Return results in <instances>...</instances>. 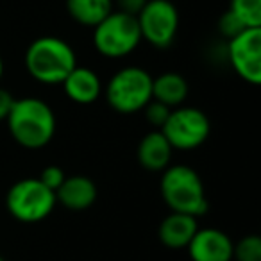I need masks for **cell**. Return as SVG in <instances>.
<instances>
[{"instance_id":"obj_1","label":"cell","mask_w":261,"mask_h":261,"mask_svg":"<svg viewBox=\"0 0 261 261\" xmlns=\"http://www.w3.org/2000/svg\"><path fill=\"white\" fill-rule=\"evenodd\" d=\"M6 123L13 140L29 150L47 147L54 138L58 127L52 108L38 97L16 98Z\"/></svg>"},{"instance_id":"obj_2","label":"cell","mask_w":261,"mask_h":261,"mask_svg":"<svg viewBox=\"0 0 261 261\" xmlns=\"http://www.w3.org/2000/svg\"><path fill=\"white\" fill-rule=\"evenodd\" d=\"M27 73L41 84H61L77 66V54L68 41L58 36H41L25 50Z\"/></svg>"},{"instance_id":"obj_3","label":"cell","mask_w":261,"mask_h":261,"mask_svg":"<svg viewBox=\"0 0 261 261\" xmlns=\"http://www.w3.org/2000/svg\"><path fill=\"white\" fill-rule=\"evenodd\" d=\"M161 197L175 213L200 217L207 211L204 181L195 168L188 165H172L161 172Z\"/></svg>"},{"instance_id":"obj_4","label":"cell","mask_w":261,"mask_h":261,"mask_svg":"<svg viewBox=\"0 0 261 261\" xmlns=\"http://www.w3.org/2000/svg\"><path fill=\"white\" fill-rule=\"evenodd\" d=\"M106 100L122 115L143 111L152 100V75L140 66H123L113 73L104 88Z\"/></svg>"},{"instance_id":"obj_5","label":"cell","mask_w":261,"mask_h":261,"mask_svg":"<svg viewBox=\"0 0 261 261\" xmlns=\"http://www.w3.org/2000/svg\"><path fill=\"white\" fill-rule=\"evenodd\" d=\"M56 204V193L38 177L20 179L6 193L8 213L23 224H38L48 218Z\"/></svg>"},{"instance_id":"obj_6","label":"cell","mask_w":261,"mask_h":261,"mask_svg":"<svg viewBox=\"0 0 261 261\" xmlns=\"http://www.w3.org/2000/svg\"><path fill=\"white\" fill-rule=\"evenodd\" d=\"M142 41L138 20L113 9L98 25L93 27V45L104 58L118 59L135 52Z\"/></svg>"},{"instance_id":"obj_7","label":"cell","mask_w":261,"mask_h":261,"mask_svg":"<svg viewBox=\"0 0 261 261\" xmlns=\"http://www.w3.org/2000/svg\"><path fill=\"white\" fill-rule=\"evenodd\" d=\"M160 130L174 150H193L204 145L210 138L211 123L202 109L179 106L172 109Z\"/></svg>"},{"instance_id":"obj_8","label":"cell","mask_w":261,"mask_h":261,"mask_svg":"<svg viewBox=\"0 0 261 261\" xmlns=\"http://www.w3.org/2000/svg\"><path fill=\"white\" fill-rule=\"evenodd\" d=\"M142 40L156 48L174 43L179 31V11L170 0H149L136 15Z\"/></svg>"},{"instance_id":"obj_9","label":"cell","mask_w":261,"mask_h":261,"mask_svg":"<svg viewBox=\"0 0 261 261\" xmlns=\"http://www.w3.org/2000/svg\"><path fill=\"white\" fill-rule=\"evenodd\" d=\"M227 58L232 70L245 83H261V27H249L227 41Z\"/></svg>"},{"instance_id":"obj_10","label":"cell","mask_w":261,"mask_h":261,"mask_svg":"<svg viewBox=\"0 0 261 261\" xmlns=\"http://www.w3.org/2000/svg\"><path fill=\"white\" fill-rule=\"evenodd\" d=\"M232 245L229 234L220 229L199 227L186 249L192 261H232Z\"/></svg>"},{"instance_id":"obj_11","label":"cell","mask_w":261,"mask_h":261,"mask_svg":"<svg viewBox=\"0 0 261 261\" xmlns=\"http://www.w3.org/2000/svg\"><path fill=\"white\" fill-rule=\"evenodd\" d=\"M97 185L86 175H66L63 185L56 190V200L66 210L84 211L97 200Z\"/></svg>"},{"instance_id":"obj_12","label":"cell","mask_w":261,"mask_h":261,"mask_svg":"<svg viewBox=\"0 0 261 261\" xmlns=\"http://www.w3.org/2000/svg\"><path fill=\"white\" fill-rule=\"evenodd\" d=\"M61 84L66 97L81 106H88L97 102L102 95V90H104L100 83V77L91 68L79 66V65L65 77V81Z\"/></svg>"},{"instance_id":"obj_13","label":"cell","mask_w":261,"mask_h":261,"mask_svg":"<svg viewBox=\"0 0 261 261\" xmlns=\"http://www.w3.org/2000/svg\"><path fill=\"white\" fill-rule=\"evenodd\" d=\"M199 224L197 218L186 213H175L170 211V215L161 220L160 229H158V236H160L161 243L168 249H186L192 238L195 236Z\"/></svg>"},{"instance_id":"obj_14","label":"cell","mask_w":261,"mask_h":261,"mask_svg":"<svg viewBox=\"0 0 261 261\" xmlns=\"http://www.w3.org/2000/svg\"><path fill=\"white\" fill-rule=\"evenodd\" d=\"M172 152L174 149L161 130L147 133L138 143V161L149 172H163L170 167Z\"/></svg>"},{"instance_id":"obj_15","label":"cell","mask_w":261,"mask_h":261,"mask_svg":"<svg viewBox=\"0 0 261 261\" xmlns=\"http://www.w3.org/2000/svg\"><path fill=\"white\" fill-rule=\"evenodd\" d=\"M190 95V84L181 73L165 72L160 77H152V98L170 109L185 106Z\"/></svg>"},{"instance_id":"obj_16","label":"cell","mask_w":261,"mask_h":261,"mask_svg":"<svg viewBox=\"0 0 261 261\" xmlns=\"http://www.w3.org/2000/svg\"><path fill=\"white\" fill-rule=\"evenodd\" d=\"M66 11L73 22L95 27L113 11V0H66Z\"/></svg>"},{"instance_id":"obj_17","label":"cell","mask_w":261,"mask_h":261,"mask_svg":"<svg viewBox=\"0 0 261 261\" xmlns=\"http://www.w3.org/2000/svg\"><path fill=\"white\" fill-rule=\"evenodd\" d=\"M229 11L245 27H261V0H231Z\"/></svg>"},{"instance_id":"obj_18","label":"cell","mask_w":261,"mask_h":261,"mask_svg":"<svg viewBox=\"0 0 261 261\" xmlns=\"http://www.w3.org/2000/svg\"><path fill=\"white\" fill-rule=\"evenodd\" d=\"M232 259L236 261H261V238L249 234L240 238L232 245Z\"/></svg>"},{"instance_id":"obj_19","label":"cell","mask_w":261,"mask_h":261,"mask_svg":"<svg viewBox=\"0 0 261 261\" xmlns=\"http://www.w3.org/2000/svg\"><path fill=\"white\" fill-rule=\"evenodd\" d=\"M170 111H172V109L168 108V106L161 104V102L154 100V98L145 106V108H143V113H145L147 122H149L152 127H156L158 130H160L161 127L165 125V122H167Z\"/></svg>"},{"instance_id":"obj_20","label":"cell","mask_w":261,"mask_h":261,"mask_svg":"<svg viewBox=\"0 0 261 261\" xmlns=\"http://www.w3.org/2000/svg\"><path fill=\"white\" fill-rule=\"evenodd\" d=\"M218 29H220V33L224 34L227 40H231V38H234L236 34H240L245 29H249V27L243 25V23L227 9V11L220 16V20H218Z\"/></svg>"},{"instance_id":"obj_21","label":"cell","mask_w":261,"mask_h":261,"mask_svg":"<svg viewBox=\"0 0 261 261\" xmlns=\"http://www.w3.org/2000/svg\"><path fill=\"white\" fill-rule=\"evenodd\" d=\"M65 177H66V174L61 167H58V165H48V167H45L43 170H41V174L38 179H40L47 188H50L52 192L56 193V190L63 185Z\"/></svg>"},{"instance_id":"obj_22","label":"cell","mask_w":261,"mask_h":261,"mask_svg":"<svg viewBox=\"0 0 261 261\" xmlns=\"http://www.w3.org/2000/svg\"><path fill=\"white\" fill-rule=\"evenodd\" d=\"M16 98L13 97V93L6 88L0 86V122H6V118L11 113V108L15 104Z\"/></svg>"},{"instance_id":"obj_23","label":"cell","mask_w":261,"mask_h":261,"mask_svg":"<svg viewBox=\"0 0 261 261\" xmlns=\"http://www.w3.org/2000/svg\"><path fill=\"white\" fill-rule=\"evenodd\" d=\"M116 2H118V11L136 16L149 0H116Z\"/></svg>"},{"instance_id":"obj_24","label":"cell","mask_w":261,"mask_h":261,"mask_svg":"<svg viewBox=\"0 0 261 261\" xmlns=\"http://www.w3.org/2000/svg\"><path fill=\"white\" fill-rule=\"evenodd\" d=\"M4 59H2V56H0V81H2V77H4Z\"/></svg>"},{"instance_id":"obj_25","label":"cell","mask_w":261,"mask_h":261,"mask_svg":"<svg viewBox=\"0 0 261 261\" xmlns=\"http://www.w3.org/2000/svg\"><path fill=\"white\" fill-rule=\"evenodd\" d=\"M0 261H6V259H4V256H0Z\"/></svg>"}]
</instances>
